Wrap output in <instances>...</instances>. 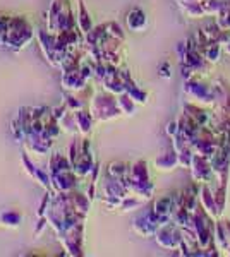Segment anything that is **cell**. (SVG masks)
<instances>
[{"label": "cell", "instance_id": "cell-1", "mask_svg": "<svg viewBox=\"0 0 230 257\" xmlns=\"http://www.w3.org/2000/svg\"><path fill=\"white\" fill-rule=\"evenodd\" d=\"M187 94L196 99V101H201L203 105H211L215 101V93H213V88H210L208 84H204L196 77H191L186 82V88H184Z\"/></svg>", "mask_w": 230, "mask_h": 257}, {"label": "cell", "instance_id": "cell-2", "mask_svg": "<svg viewBox=\"0 0 230 257\" xmlns=\"http://www.w3.org/2000/svg\"><path fill=\"white\" fill-rule=\"evenodd\" d=\"M157 240L162 247L167 248H177L181 247L182 243V233L181 228H179L175 223H167V225H162V228L157 233Z\"/></svg>", "mask_w": 230, "mask_h": 257}, {"label": "cell", "instance_id": "cell-3", "mask_svg": "<svg viewBox=\"0 0 230 257\" xmlns=\"http://www.w3.org/2000/svg\"><path fill=\"white\" fill-rule=\"evenodd\" d=\"M191 172H192V178H194L198 185L210 184L213 180V177H215V172H213V168H211L210 160L199 155L194 156V161H192V165H191Z\"/></svg>", "mask_w": 230, "mask_h": 257}, {"label": "cell", "instance_id": "cell-4", "mask_svg": "<svg viewBox=\"0 0 230 257\" xmlns=\"http://www.w3.org/2000/svg\"><path fill=\"white\" fill-rule=\"evenodd\" d=\"M199 204L203 206V209L206 211V213L210 214L213 219H215L221 213L218 204H216L215 194L211 192V189L208 187V184L199 185Z\"/></svg>", "mask_w": 230, "mask_h": 257}, {"label": "cell", "instance_id": "cell-5", "mask_svg": "<svg viewBox=\"0 0 230 257\" xmlns=\"http://www.w3.org/2000/svg\"><path fill=\"white\" fill-rule=\"evenodd\" d=\"M187 117H191L194 120L196 123H199V125H208V122H210V117H208V113L204 110H201V106H196L189 103V105H186V113Z\"/></svg>", "mask_w": 230, "mask_h": 257}, {"label": "cell", "instance_id": "cell-6", "mask_svg": "<svg viewBox=\"0 0 230 257\" xmlns=\"http://www.w3.org/2000/svg\"><path fill=\"white\" fill-rule=\"evenodd\" d=\"M127 24H129V28L131 30H136V31H139V30H143V28L146 26V18H144V14L141 12L139 9H134L129 14V18H127Z\"/></svg>", "mask_w": 230, "mask_h": 257}, {"label": "cell", "instance_id": "cell-7", "mask_svg": "<svg viewBox=\"0 0 230 257\" xmlns=\"http://www.w3.org/2000/svg\"><path fill=\"white\" fill-rule=\"evenodd\" d=\"M177 165H179V155L175 149L172 153H167L165 156L157 160V167H160L162 170H172L174 167H177Z\"/></svg>", "mask_w": 230, "mask_h": 257}, {"label": "cell", "instance_id": "cell-8", "mask_svg": "<svg viewBox=\"0 0 230 257\" xmlns=\"http://www.w3.org/2000/svg\"><path fill=\"white\" fill-rule=\"evenodd\" d=\"M203 57L206 59V62H210V64H215V62L220 60V55H221V45L218 43H210L206 48L201 50Z\"/></svg>", "mask_w": 230, "mask_h": 257}, {"label": "cell", "instance_id": "cell-9", "mask_svg": "<svg viewBox=\"0 0 230 257\" xmlns=\"http://www.w3.org/2000/svg\"><path fill=\"white\" fill-rule=\"evenodd\" d=\"M179 132H181V123L179 122H170L169 125H167V134H169L170 138H175Z\"/></svg>", "mask_w": 230, "mask_h": 257}, {"label": "cell", "instance_id": "cell-10", "mask_svg": "<svg viewBox=\"0 0 230 257\" xmlns=\"http://www.w3.org/2000/svg\"><path fill=\"white\" fill-rule=\"evenodd\" d=\"M162 76H163V77H170V72H169V64H165V67H163Z\"/></svg>", "mask_w": 230, "mask_h": 257}, {"label": "cell", "instance_id": "cell-11", "mask_svg": "<svg viewBox=\"0 0 230 257\" xmlns=\"http://www.w3.org/2000/svg\"><path fill=\"white\" fill-rule=\"evenodd\" d=\"M225 52H227V53H228V55H230V41H228V43H227V45H225Z\"/></svg>", "mask_w": 230, "mask_h": 257}]
</instances>
